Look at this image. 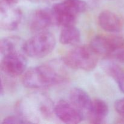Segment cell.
<instances>
[{"label": "cell", "mask_w": 124, "mask_h": 124, "mask_svg": "<svg viewBox=\"0 0 124 124\" xmlns=\"http://www.w3.org/2000/svg\"><path fill=\"white\" fill-rule=\"evenodd\" d=\"M90 46L99 56L111 57L124 47V38L119 35H98L92 39Z\"/></svg>", "instance_id": "8992f818"}, {"label": "cell", "mask_w": 124, "mask_h": 124, "mask_svg": "<svg viewBox=\"0 0 124 124\" xmlns=\"http://www.w3.org/2000/svg\"><path fill=\"white\" fill-rule=\"evenodd\" d=\"M29 121L22 116H10L3 119L2 124H29Z\"/></svg>", "instance_id": "e0dca14e"}, {"label": "cell", "mask_w": 124, "mask_h": 124, "mask_svg": "<svg viewBox=\"0 0 124 124\" xmlns=\"http://www.w3.org/2000/svg\"><path fill=\"white\" fill-rule=\"evenodd\" d=\"M87 5L83 0H64L52 7L55 24L62 27L75 25L77 16L87 10Z\"/></svg>", "instance_id": "3957f363"}, {"label": "cell", "mask_w": 124, "mask_h": 124, "mask_svg": "<svg viewBox=\"0 0 124 124\" xmlns=\"http://www.w3.org/2000/svg\"><path fill=\"white\" fill-rule=\"evenodd\" d=\"M98 55L89 46H80L72 48L63 58V62L76 70L91 71L97 65Z\"/></svg>", "instance_id": "277c9868"}, {"label": "cell", "mask_w": 124, "mask_h": 124, "mask_svg": "<svg viewBox=\"0 0 124 124\" xmlns=\"http://www.w3.org/2000/svg\"><path fill=\"white\" fill-rule=\"evenodd\" d=\"M98 20L101 27L108 32H119L124 27L123 17L112 11L104 10L101 12Z\"/></svg>", "instance_id": "8fae6325"}, {"label": "cell", "mask_w": 124, "mask_h": 124, "mask_svg": "<svg viewBox=\"0 0 124 124\" xmlns=\"http://www.w3.org/2000/svg\"><path fill=\"white\" fill-rule=\"evenodd\" d=\"M64 79V76L56 68L46 64L32 67L25 71L22 82L28 88L44 89L59 84Z\"/></svg>", "instance_id": "7a4b0ae2"}, {"label": "cell", "mask_w": 124, "mask_h": 124, "mask_svg": "<svg viewBox=\"0 0 124 124\" xmlns=\"http://www.w3.org/2000/svg\"><path fill=\"white\" fill-rule=\"evenodd\" d=\"M53 24L55 21L52 10L39 8L33 13L29 26L32 32L37 33L46 31Z\"/></svg>", "instance_id": "30bf717a"}, {"label": "cell", "mask_w": 124, "mask_h": 124, "mask_svg": "<svg viewBox=\"0 0 124 124\" xmlns=\"http://www.w3.org/2000/svg\"><path fill=\"white\" fill-rule=\"evenodd\" d=\"M24 42L18 36H8L2 39L0 42L1 54L4 56L15 53H24Z\"/></svg>", "instance_id": "4fadbf2b"}, {"label": "cell", "mask_w": 124, "mask_h": 124, "mask_svg": "<svg viewBox=\"0 0 124 124\" xmlns=\"http://www.w3.org/2000/svg\"><path fill=\"white\" fill-rule=\"evenodd\" d=\"M56 42L55 37L51 33L47 31L37 33L24 42V53L31 58H44L54 50Z\"/></svg>", "instance_id": "5b68a950"}, {"label": "cell", "mask_w": 124, "mask_h": 124, "mask_svg": "<svg viewBox=\"0 0 124 124\" xmlns=\"http://www.w3.org/2000/svg\"><path fill=\"white\" fill-rule=\"evenodd\" d=\"M70 100L73 104L82 113L89 114L93 105V101L88 93L79 88L71 89L70 93Z\"/></svg>", "instance_id": "7c38bea8"}, {"label": "cell", "mask_w": 124, "mask_h": 124, "mask_svg": "<svg viewBox=\"0 0 124 124\" xmlns=\"http://www.w3.org/2000/svg\"><path fill=\"white\" fill-rule=\"evenodd\" d=\"M108 106L104 101L100 99L93 100L91 111L88 114L90 121L92 124H102L108 114Z\"/></svg>", "instance_id": "5bb4252c"}, {"label": "cell", "mask_w": 124, "mask_h": 124, "mask_svg": "<svg viewBox=\"0 0 124 124\" xmlns=\"http://www.w3.org/2000/svg\"><path fill=\"white\" fill-rule=\"evenodd\" d=\"M115 110L124 117V98L118 99L115 103Z\"/></svg>", "instance_id": "ac0fdd59"}, {"label": "cell", "mask_w": 124, "mask_h": 124, "mask_svg": "<svg viewBox=\"0 0 124 124\" xmlns=\"http://www.w3.org/2000/svg\"><path fill=\"white\" fill-rule=\"evenodd\" d=\"M54 105L52 101L42 94H32L20 102L18 110L21 116L29 123H38L39 120L48 119L54 113Z\"/></svg>", "instance_id": "6da1fadb"}, {"label": "cell", "mask_w": 124, "mask_h": 124, "mask_svg": "<svg viewBox=\"0 0 124 124\" xmlns=\"http://www.w3.org/2000/svg\"><path fill=\"white\" fill-rule=\"evenodd\" d=\"M107 72L116 81L120 90L124 93V70L116 64H110L107 66Z\"/></svg>", "instance_id": "2e32d148"}, {"label": "cell", "mask_w": 124, "mask_h": 124, "mask_svg": "<svg viewBox=\"0 0 124 124\" xmlns=\"http://www.w3.org/2000/svg\"><path fill=\"white\" fill-rule=\"evenodd\" d=\"M0 25L5 30L16 29L23 18V12L16 6H0Z\"/></svg>", "instance_id": "9c48e42d"}, {"label": "cell", "mask_w": 124, "mask_h": 124, "mask_svg": "<svg viewBox=\"0 0 124 124\" xmlns=\"http://www.w3.org/2000/svg\"><path fill=\"white\" fill-rule=\"evenodd\" d=\"M27 66V60L23 53L4 56L1 62V70L5 75L15 78L24 75Z\"/></svg>", "instance_id": "52a82bcc"}, {"label": "cell", "mask_w": 124, "mask_h": 124, "mask_svg": "<svg viewBox=\"0 0 124 124\" xmlns=\"http://www.w3.org/2000/svg\"><path fill=\"white\" fill-rule=\"evenodd\" d=\"M19 0H1L0 6H16Z\"/></svg>", "instance_id": "d6986e66"}, {"label": "cell", "mask_w": 124, "mask_h": 124, "mask_svg": "<svg viewBox=\"0 0 124 124\" xmlns=\"http://www.w3.org/2000/svg\"><path fill=\"white\" fill-rule=\"evenodd\" d=\"M54 115L65 124L80 123L84 119V113L70 102L61 100L54 105Z\"/></svg>", "instance_id": "ba28073f"}, {"label": "cell", "mask_w": 124, "mask_h": 124, "mask_svg": "<svg viewBox=\"0 0 124 124\" xmlns=\"http://www.w3.org/2000/svg\"><path fill=\"white\" fill-rule=\"evenodd\" d=\"M81 41V32L75 25L62 27L59 41L64 45L77 44Z\"/></svg>", "instance_id": "9a60e30c"}, {"label": "cell", "mask_w": 124, "mask_h": 124, "mask_svg": "<svg viewBox=\"0 0 124 124\" xmlns=\"http://www.w3.org/2000/svg\"><path fill=\"white\" fill-rule=\"evenodd\" d=\"M46 1H53V0H46Z\"/></svg>", "instance_id": "ffe728a7"}]
</instances>
